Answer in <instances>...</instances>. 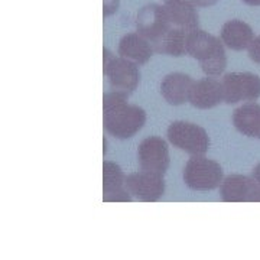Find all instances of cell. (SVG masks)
<instances>
[{
    "mask_svg": "<svg viewBox=\"0 0 260 260\" xmlns=\"http://www.w3.org/2000/svg\"><path fill=\"white\" fill-rule=\"evenodd\" d=\"M103 121L106 132L116 139H130L146 123L145 110L127 103V95L110 91L103 97Z\"/></svg>",
    "mask_w": 260,
    "mask_h": 260,
    "instance_id": "6da1fadb",
    "label": "cell"
},
{
    "mask_svg": "<svg viewBox=\"0 0 260 260\" xmlns=\"http://www.w3.org/2000/svg\"><path fill=\"white\" fill-rule=\"evenodd\" d=\"M186 54L195 58L208 77H218L227 67L223 41L211 34L195 29L188 34Z\"/></svg>",
    "mask_w": 260,
    "mask_h": 260,
    "instance_id": "7a4b0ae2",
    "label": "cell"
},
{
    "mask_svg": "<svg viewBox=\"0 0 260 260\" xmlns=\"http://www.w3.org/2000/svg\"><path fill=\"white\" fill-rule=\"evenodd\" d=\"M182 178L185 185L194 191H211L223 184V168L204 155H194L185 164Z\"/></svg>",
    "mask_w": 260,
    "mask_h": 260,
    "instance_id": "3957f363",
    "label": "cell"
},
{
    "mask_svg": "<svg viewBox=\"0 0 260 260\" xmlns=\"http://www.w3.org/2000/svg\"><path fill=\"white\" fill-rule=\"evenodd\" d=\"M139 65L123 56H114L104 49V75L107 77L112 91L124 94L129 97L140 83Z\"/></svg>",
    "mask_w": 260,
    "mask_h": 260,
    "instance_id": "277c9868",
    "label": "cell"
},
{
    "mask_svg": "<svg viewBox=\"0 0 260 260\" xmlns=\"http://www.w3.org/2000/svg\"><path fill=\"white\" fill-rule=\"evenodd\" d=\"M168 140L175 148L189 155H205L210 149V136L207 130L189 121H174L167 130Z\"/></svg>",
    "mask_w": 260,
    "mask_h": 260,
    "instance_id": "5b68a950",
    "label": "cell"
},
{
    "mask_svg": "<svg viewBox=\"0 0 260 260\" xmlns=\"http://www.w3.org/2000/svg\"><path fill=\"white\" fill-rule=\"evenodd\" d=\"M136 28H138V32L140 35L146 38L153 47L155 44H158L159 41L167 35L169 29L174 28V25L171 23V20L168 18L165 6L150 3V5L143 6L138 12Z\"/></svg>",
    "mask_w": 260,
    "mask_h": 260,
    "instance_id": "8992f818",
    "label": "cell"
},
{
    "mask_svg": "<svg viewBox=\"0 0 260 260\" xmlns=\"http://www.w3.org/2000/svg\"><path fill=\"white\" fill-rule=\"evenodd\" d=\"M224 102H256L260 97V77L253 73H229L223 77Z\"/></svg>",
    "mask_w": 260,
    "mask_h": 260,
    "instance_id": "52a82bcc",
    "label": "cell"
},
{
    "mask_svg": "<svg viewBox=\"0 0 260 260\" xmlns=\"http://www.w3.org/2000/svg\"><path fill=\"white\" fill-rule=\"evenodd\" d=\"M126 189L132 198L143 203L159 201L165 194V179L164 175L142 169L139 172H133L126 177L124 181Z\"/></svg>",
    "mask_w": 260,
    "mask_h": 260,
    "instance_id": "ba28073f",
    "label": "cell"
},
{
    "mask_svg": "<svg viewBox=\"0 0 260 260\" xmlns=\"http://www.w3.org/2000/svg\"><path fill=\"white\" fill-rule=\"evenodd\" d=\"M220 197L224 203H260V184L253 177L229 175L220 185Z\"/></svg>",
    "mask_w": 260,
    "mask_h": 260,
    "instance_id": "9c48e42d",
    "label": "cell"
},
{
    "mask_svg": "<svg viewBox=\"0 0 260 260\" xmlns=\"http://www.w3.org/2000/svg\"><path fill=\"white\" fill-rule=\"evenodd\" d=\"M138 160L142 169L164 175L169 168V149L159 136H149L140 142Z\"/></svg>",
    "mask_w": 260,
    "mask_h": 260,
    "instance_id": "30bf717a",
    "label": "cell"
},
{
    "mask_svg": "<svg viewBox=\"0 0 260 260\" xmlns=\"http://www.w3.org/2000/svg\"><path fill=\"white\" fill-rule=\"evenodd\" d=\"M126 177L121 168L112 160H104L103 164V200L106 203H129L132 195L124 188Z\"/></svg>",
    "mask_w": 260,
    "mask_h": 260,
    "instance_id": "8fae6325",
    "label": "cell"
},
{
    "mask_svg": "<svg viewBox=\"0 0 260 260\" xmlns=\"http://www.w3.org/2000/svg\"><path fill=\"white\" fill-rule=\"evenodd\" d=\"M188 102L201 110L213 109L215 106L221 104L224 102L223 83L208 77L194 81Z\"/></svg>",
    "mask_w": 260,
    "mask_h": 260,
    "instance_id": "7c38bea8",
    "label": "cell"
},
{
    "mask_svg": "<svg viewBox=\"0 0 260 260\" xmlns=\"http://www.w3.org/2000/svg\"><path fill=\"white\" fill-rule=\"evenodd\" d=\"M194 81L184 73L168 74L160 83V94L171 106H181L189 100V93Z\"/></svg>",
    "mask_w": 260,
    "mask_h": 260,
    "instance_id": "4fadbf2b",
    "label": "cell"
},
{
    "mask_svg": "<svg viewBox=\"0 0 260 260\" xmlns=\"http://www.w3.org/2000/svg\"><path fill=\"white\" fill-rule=\"evenodd\" d=\"M153 47L139 32H130L121 38L117 52L119 55L138 65H145L153 54Z\"/></svg>",
    "mask_w": 260,
    "mask_h": 260,
    "instance_id": "5bb4252c",
    "label": "cell"
},
{
    "mask_svg": "<svg viewBox=\"0 0 260 260\" xmlns=\"http://www.w3.org/2000/svg\"><path fill=\"white\" fill-rule=\"evenodd\" d=\"M220 39L233 51H243L250 47L251 41L254 39V32L249 23L240 19H232L221 26Z\"/></svg>",
    "mask_w": 260,
    "mask_h": 260,
    "instance_id": "9a60e30c",
    "label": "cell"
},
{
    "mask_svg": "<svg viewBox=\"0 0 260 260\" xmlns=\"http://www.w3.org/2000/svg\"><path fill=\"white\" fill-rule=\"evenodd\" d=\"M168 18L171 23L177 28H181L186 32H192L198 29V12L195 5L189 0H172L165 2Z\"/></svg>",
    "mask_w": 260,
    "mask_h": 260,
    "instance_id": "2e32d148",
    "label": "cell"
},
{
    "mask_svg": "<svg viewBox=\"0 0 260 260\" xmlns=\"http://www.w3.org/2000/svg\"><path fill=\"white\" fill-rule=\"evenodd\" d=\"M233 124L242 135L260 139V104H243L233 113Z\"/></svg>",
    "mask_w": 260,
    "mask_h": 260,
    "instance_id": "e0dca14e",
    "label": "cell"
},
{
    "mask_svg": "<svg viewBox=\"0 0 260 260\" xmlns=\"http://www.w3.org/2000/svg\"><path fill=\"white\" fill-rule=\"evenodd\" d=\"M188 34L181 28H171L165 37L153 45V49L162 55L182 56L186 54V39Z\"/></svg>",
    "mask_w": 260,
    "mask_h": 260,
    "instance_id": "ac0fdd59",
    "label": "cell"
},
{
    "mask_svg": "<svg viewBox=\"0 0 260 260\" xmlns=\"http://www.w3.org/2000/svg\"><path fill=\"white\" fill-rule=\"evenodd\" d=\"M249 51V58L254 64H260V35L254 37V39L251 41L250 47L247 48Z\"/></svg>",
    "mask_w": 260,
    "mask_h": 260,
    "instance_id": "d6986e66",
    "label": "cell"
},
{
    "mask_svg": "<svg viewBox=\"0 0 260 260\" xmlns=\"http://www.w3.org/2000/svg\"><path fill=\"white\" fill-rule=\"evenodd\" d=\"M117 9H119V0H104V9H103L104 18L114 15Z\"/></svg>",
    "mask_w": 260,
    "mask_h": 260,
    "instance_id": "ffe728a7",
    "label": "cell"
},
{
    "mask_svg": "<svg viewBox=\"0 0 260 260\" xmlns=\"http://www.w3.org/2000/svg\"><path fill=\"white\" fill-rule=\"evenodd\" d=\"M191 2L194 3L195 6H198V8H210V6L217 5L220 0H191Z\"/></svg>",
    "mask_w": 260,
    "mask_h": 260,
    "instance_id": "44dd1931",
    "label": "cell"
},
{
    "mask_svg": "<svg viewBox=\"0 0 260 260\" xmlns=\"http://www.w3.org/2000/svg\"><path fill=\"white\" fill-rule=\"evenodd\" d=\"M251 177L254 178L257 182L260 184V164H257L256 167L253 168V171H251Z\"/></svg>",
    "mask_w": 260,
    "mask_h": 260,
    "instance_id": "7402d4cb",
    "label": "cell"
},
{
    "mask_svg": "<svg viewBox=\"0 0 260 260\" xmlns=\"http://www.w3.org/2000/svg\"><path fill=\"white\" fill-rule=\"evenodd\" d=\"M242 2L249 6H260V0H242Z\"/></svg>",
    "mask_w": 260,
    "mask_h": 260,
    "instance_id": "603a6c76",
    "label": "cell"
},
{
    "mask_svg": "<svg viewBox=\"0 0 260 260\" xmlns=\"http://www.w3.org/2000/svg\"><path fill=\"white\" fill-rule=\"evenodd\" d=\"M165 2H172V0H165ZM189 2H191V0H189Z\"/></svg>",
    "mask_w": 260,
    "mask_h": 260,
    "instance_id": "cb8c5ba5",
    "label": "cell"
}]
</instances>
